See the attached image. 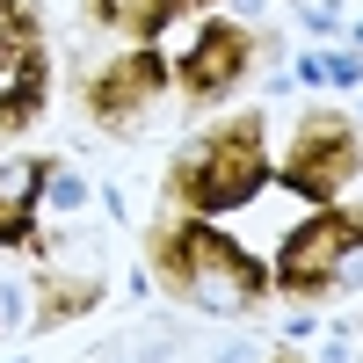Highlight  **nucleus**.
<instances>
[{"label":"nucleus","instance_id":"f03ea898","mask_svg":"<svg viewBox=\"0 0 363 363\" xmlns=\"http://www.w3.org/2000/svg\"><path fill=\"white\" fill-rule=\"evenodd\" d=\"M269 174H277L269 167V124L247 109V116H225L218 131H203L189 153L167 167V196H174V211L218 218V211L255 203Z\"/></svg>","mask_w":363,"mask_h":363},{"label":"nucleus","instance_id":"1a4fd4ad","mask_svg":"<svg viewBox=\"0 0 363 363\" xmlns=\"http://www.w3.org/2000/svg\"><path fill=\"white\" fill-rule=\"evenodd\" d=\"M87 15H95L109 37H124V44H153L182 15V0H87Z\"/></svg>","mask_w":363,"mask_h":363},{"label":"nucleus","instance_id":"f8f14e48","mask_svg":"<svg viewBox=\"0 0 363 363\" xmlns=\"http://www.w3.org/2000/svg\"><path fill=\"white\" fill-rule=\"evenodd\" d=\"M277 363H291V356H277Z\"/></svg>","mask_w":363,"mask_h":363},{"label":"nucleus","instance_id":"0eeeda50","mask_svg":"<svg viewBox=\"0 0 363 363\" xmlns=\"http://www.w3.org/2000/svg\"><path fill=\"white\" fill-rule=\"evenodd\" d=\"M247 66H255V29L233 22V15H211V22L196 29L189 58L174 66V87H182V102H189V109H211V102H225L233 87L247 80Z\"/></svg>","mask_w":363,"mask_h":363},{"label":"nucleus","instance_id":"7ed1b4c3","mask_svg":"<svg viewBox=\"0 0 363 363\" xmlns=\"http://www.w3.org/2000/svg\"><path fill=\"white\" fill-rule=\"evenodd\" d=\"M356 174H363V131H356V116H342V109H306V116H298V131H291V153H284L277 182L320 211V203H342Z\"/></svg>","mask_w":363,"mask_h":363},{"label":"nucleus","instance_id":"9b49d317","mask_svg":"<svg viewBox=\"0 0 363 363\" xmlns=\"http://www.w3.org/2000/svg\"><path fill=\"white\" fill-rule=\"evenodd\" d=\"M189 8H218V0H189Z\"/></svg>","mask_w":363,"mask_h":363},{"label":"nucleus","instance_id":"6e6552de","mask_svg":"<svg viewBox=\"0 0 363 363\" xmlns=\"http://www.w3.org/2000/svg\"><path fill=\"white\" fill-rule=\"evenodd\" d=\"M44 160L0 167V247H29L37 240V203H44Z\"/></svg>","mask_w":363,"mask_h":363},{"label":"nucleus","instance_id":"9d476101","mask_svg":"<svg viewBox=\"0 0 363 363\" xmlns=\"http://www.w3.org/2000/svg\"><path fill=\"white\" fill-rule=\"evenodd\" d=\"M37 291H44L37 298V327H66V320H80V313L102 306V284L95 277H44Z\"/></svg>","mask_w":363,"mask_h":363},{"label":"nucleus","instance_id":"423d86ee","mask_svg":"<svg viewBox=\"0 0 363 363\" xmlns=\"http://www.w3.org/2000/svg\"><path fill=\"white\" fill-rule=\"evenodd\" d=\"M167 58L153 51V44H124L109 58V66H95L80 80V102H87V116H95L102 131H131L145 109H153L160 95H167Z\"/></svg>","mask_w":363,"mask_h":363},{"label":"nucleus","instance_id":"20e7f679","mask_svg":"<svg viewBox=\"0 0 363 363\" xmlns=\"http://www.w3.org/2000/svg\"><path fill=\"white\" fill-rule=\"evenodd\" d=\"M363 262V203H320L306 225L284 240L277 255V291L291 298H327L349 284V269Z\"/></svg>","mask_w":363,"mask_h":363},{"label":"nucleus","instance_id":"f257e3e1","mask_svg":"<svg viewBox=\"0 0 363 363\" xmlns=\"http://www.w3.org/2000/svg\"><path fill=\"white\" fill-rule=\"evenodd\" d=\"M145 269H153L160 291H174L182 306L218 313V320L255 313L269 298V269L240 247L233 233L196 218V211H174V218H160L153 233H145Z\"/></svg>","mask_w":363,"mask_h":363},{"label":"nucleus","instance_id":"39448f33","mask_svg":"<svg viewBox=\"0 0 363 363\" xmlns=\"http://www.w3.org/2000/svg\"><path fill=\"white\" fill-rule=\"evenodd\" d=\"M51 102V37L37 0H0V131H29Z\"/></svg>","mask_w":363,"mask_h":363}]
</instances>
